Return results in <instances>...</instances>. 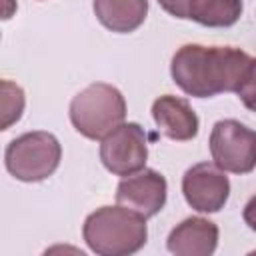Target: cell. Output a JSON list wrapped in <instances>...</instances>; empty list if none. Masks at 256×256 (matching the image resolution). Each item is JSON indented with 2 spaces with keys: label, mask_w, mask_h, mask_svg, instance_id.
Segmentation results:
<instances>
[{
  "label": "cell",
  "mask_w": 256,
  "mask_h": 256,
  "mask_svg": "<svg viewBox=\"0 0 256 256\" xmlns=\"http://www.w3.org/2000/svg\"><path fill=\"white\" fill-rule=\"evenodd\" d=\"M170 74L188 96L212 98L234 92L254 108V58L240 48L184 44L172 56Z\"/></svg>",
  "instance_id": "6da1fadb"
},
{
  "label": "cell",
  "mask_w": 256,
  "mask_h": 256,
  "mask_svg": "<svg viewBox=\"0 0 256 256\" xmlns=\"http://www.w3.org/2000/svg\"><path fill=\"white\" fill-rule=\"evenodd\" d=\"M82 236L98 256H130L144 248L148 226L144 216L126 206H102L88 214Z\"/></svg>",
  "instance_id": "7a4b0ae2"
},
{
  "label": "cell",
  "mask_w": 256,
  "mask_h": 256,
  "mask_svg": "<svg viewBox=\"0 0 256 256\" xmlns=\"http://www.w3.org/2000/svg\"><path fill=\"white\" fill-rule=\"evenodd\" d=\"M126 118L122 92L106 82H94L70 102V122L88 140H102Z\"/></svg>",
  "instance_id": "3957f363"
},
{
  "label": "cell",
  "mask_w": 256,
  "mask_h": 256,
  "mask_svg": "<svg viewBox=\"0 0 256 256\" xmlns=\"http://www.w3.org/2000/svg\"><path fill=\"white\" fill-rule=\"evenodd\" d=\"M62 146L50 132L36 130L14 138L4 154L6 170L20 182H42L60 164Z\"/></svg>",
  "instance_id": "277c9868"
},
{
  "label": "cell",
  "mask_w": 256,
  "mask_h": 256,
  "mask_svg": "<svg viewBox=\"0 0 256 256\" xmlns=\"http://www.w3.org/2000/svg\"><path fill=\"white\" fill-rule=\"evenodd\" d=\"M254 130L240 120H218L210 132V154L214 164L232 174H248L256 166Z\"/></svg>",
  "instance_id": "5b68a950"
},
{
  "label": "cell",
  "mask_w": 256,
  "mask_h": 256,
  "mask_svg": "<svg viewBox=\"0 0 256 256\" xmlns=\"http://www.w3.org/2000/svg\"><path fill=\"white\" fill-rule=\"evenodd\" d=\"M148 136L136 122H122L110 130L100 144V160L114 176H130L146 166Z\"/></svg>",
  "instance_id": "8992f818"
},
{
  "label": "cell",
  "mask_w": 256,
  "mask_h": 256,
  "mask_svg": "<svg viewBox=\"0 0 256 256\" xmlns=\"http://www.w3.org/2000/svg\"><path fill=\"white\" fill-rule=\"evenodd\" d=\"M182 194L196 212H218L230 196V180L214 162H200L184 172Z\"/></svg>",
  "instance_id": "52a82bcc"
},
{
  "label": "cell",
  "mask_w": 256,
  "mask_h": 256,
  "mask_svg": "<svg viewBox=\"0 0 256 256\" xmlns=\"http://www.w3.org/2000/svg\"><path fill=\"white\" fill-rule=\"evenodd\" d=\"M168 184L166 178L152 170L142 168L130 176H124L116 186V204L138 212L144 218L156 216L166 204Z\"/></svg>",
  "instance_id": "ba28073f"
},
{
  "label": "cell",
  "mask_w": 256,
  "mask_h": 256,
  "mask_svg": "<svg viewBox=\"0 0 256 256\" xmlns=\"http://www.w3.org/2000/svg\"><path fill=\"white\" fill-rule=\"evenodd\" d=\"M174 18L194 20L208 28L234 26L244 10L242 0H158Z\"/></svg>",
  "instance_id": "9c48e42d"
},
{
  "label": "cell",
  "mask_w": 256,
  "mask_h": 256,
  "mask_svg": "<svg viewBox=\"0 0 256 256\" xmlns=\"http://www.w3.org/2000/svg\"><path fill=\"white\" fill-rule=\"evenodd\" d=\"M218 246V226L202 216H190L176 224L166 240V248L176 256H210Z\"/></svg>",
  "instance_id": "30bf717a"
},
{
  "label": "cell",
  "mask_w": 256,
  "mask_h": 256,
  "mask_svg": "<svg viewBox=\"0 0 256 256\" xmlns=\"http://www.w3.org/2000/svg\"><path fill=\"white\" fill-rule=\"evenodd\" d=\"M152 118L158 130L170 140L186 142L198 134V116L188 104V100L180 96H158L152 104Z\"/></svg>",
  "instance_id": "8fae6325"
},
{
  "label": "cell",
  "mask_w": 256,
  "mask_h": 256,
  "mask_svg": "<svg viewBox=\"0 0 256 256\" xmlns=\"http://www.w3.org/2000/svg\"><path fill=\"white\" fill-rule=\"evenodd\" d=\"M98 22L116 34H128L140 28L148 16V0H94Z\"/></svg>",
  "instance_id": "7c38bea8"
},
{
  "label": "cell",
  "mask_w": 256,
  "mask_h": 256,
  "mask_svg": "<svg viewBox=\"0 0 256 256\" xmlns=\"http://www.w3.org/2000/svg\"><path fill=\"white\" fill-rule=\"evenodd\" d=\"M24 90L12 80H0V132L14 126L24 112Z\"/></svg>",
  "instance_id": "4fadbf2b"
},
{
  "label": "cell",
  "mask_w": 256,
  "mask_h": 256,
  "mask_svg": "<svg viewBox=\"0 0 256 256\" xmlns=\"http://www.w3.org/2000/svg\"><path fill=\"white\" fill-rule=\"evenodd\" d=\"M18 2L16 0H0V20H10L16 14Z\"/></svg>",
  "instance_id": "5bb4252c"
}]
</instances>
